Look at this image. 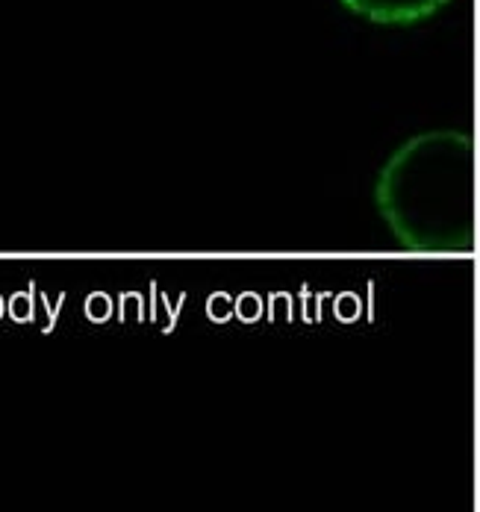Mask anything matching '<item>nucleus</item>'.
Returning a JSON list of instances; mask_svg holds the SVG:
<instances>
[{
	"mask_svg": "<svg viewBox=\"0 0 480 512\" xmlns=\"http://www.w3.org/2000/svg\"><path fill=\"white\" fill-rule=\"evenodd\" d=\"M354 15L372 24H419L436 15L448 0H342Z\"/></svg>",
	"mask_w": 480,
	"mask_h": 512,
	"instance_id": "1",
	"label": "nucleus"
}]
</instances>
